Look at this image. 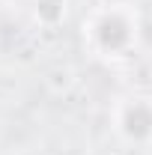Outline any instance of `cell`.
<instances>
[{
    "mask_svg": "<svg viewBox=\"0 0 152 155\" xmlns=\"http://www.w3.org/2000/svg\"><path fill=\"white\" fill-rule=\"evenodd\" d=\"M84 42L95 57L122 60L137 48V15L131 3L125 6H98L84 21Z\"/></svg>",
    "mask_w": 152,
    "mask_h": 155,
    "instance_id": "obj_1",
    "label": "cell"
},
{
    "mask_svg": "<svg viewBox=\"0 0 152 155\" xmlns=\"http://www.w3.org/2000/svg\"><path fill=\"white\" fill-rule=\"evenodd\" d=\"M114 128L128 146H152V96L122 98L114 110Z\"/></svg>",
    "mask_w": 152,
    "mask_h": 155,
    "instance_id": "obj_2",
    "label": "cell"
},
{
    "mask_svg": "<svg viewBox=\"0 0 152 155\" xmlns=\"http://www.w3.org/2000/svg\"><path fill=\"white\" fill-rule=\"evenodd\" d=\"M30 12L42 30H57L69 18V0H33Z\"/></svg>",
    "mask_w": 152,
    "mask_h": 155,
    "instance_id": "obj_3",
    "label": "cell"
},
{
    "mask_svg": "<svg viewBox=\"0 0 152 155\" xmlns=\"http://www.w3.org/2000/svg\"><path fill=\"white\" fill-rule=\"evenodd\" d=\"M101 3H104V6H125L128 0H101Z\"/></svg>",
    "mask_w": 152,
    "mask_h": 155,
    "instance_id": "obj_4",
    "label": "cell"
}]
</instances>
